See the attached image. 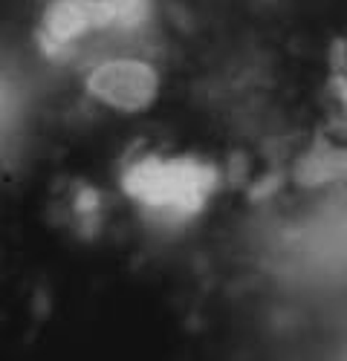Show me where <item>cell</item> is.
Returning <instances> with one entry per match:
<instances>
[{
  "label": "cell",
  "instance_id": "cell-1",
  "mask_svg": "<svg viewBox=\"0 0 347 361\" xmlns=\"http://www.w3.org/2000/svg\"><path fill=\"white\" fill-rule=\"evenodd\" d=\"M217 185V168L197 157H145L122 176V188L130 200L171 217H191L202 212Z\"/></svg>",
  "mask_w": 347,
  "mask_h": 361
},
{
  "label": "cell",
  "instance_id": "cell-2",
  "mask_svg": "<svg viewBox=\"0 0 347 361\" xmlns=\"http://www.w3.org/2000/svg\"><path fill=\"white\" fill-rule=\"evenodd\" d=\"M84 90L93 102L116 113H142L159 96V73L145 58L119 55L99 61L87 73Z\"/></svg>",
  "mask_w": 347,
  "mask_h": 361
},
{
  "label": "cell",
  "instance_id": "cell-3",
  "mask_svg": "<svg viewBox=\"0 0 347 361\" xmlns=\"http://www.w3.org/2000/svg\"><path fill=\"white\" fill-rule=\"evenodd\" d=\"M116 23H122V9L116 0H49L41 12L38 38L49 52H61Z\"/></svg>",
  "mask_w": 347,
  "mask_h": 361
},
{
  "label": "cell",
  "instance_id": "cell-4",
  "mask_svg": "<svg viewBox=\"0 0 347 361\" xmlns=\"http://www.w3.org/2000/svg\"><path fill=\"white\" fill-rule=\"evenodd\" d=\"M339 99H341V107H344V118H347V64L339 70Z\"/></svg>",
  "mask_w": 347,
  "mask_h": 361
}]
</instances>
